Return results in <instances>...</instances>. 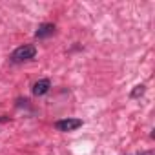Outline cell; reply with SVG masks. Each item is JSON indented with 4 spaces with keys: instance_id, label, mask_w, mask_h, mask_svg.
<instances>
[{
    "instance_id": "6da1fadb",
    "label": "cell",
    "mask_w": 155,
    "mask_h": 155,
    "mask_svg": "<svg viewBox=\"0 0 155 155\" xmlns=\"http://www.w3.org/2000/svg\"><path fill=\"white\" fill-rule=\"evenodd\" d=\"M35 55H37V48H35L33 44H24V46L17 48V49L11 53V62L20 64V62H26V60L35 58Z\"/></svg>"
},
{
    "instance_id": "7a4b0ae2",
    "label": "cell",
    "mask_w": 155,
    "mask_h": 155,
    "mask_svg": "<svg viewBox=\"0 0 155 155\" xmlns=\"http://www.w3.org/2000/svg\"><path fill=\"white\" fill-rule=\"evenodd\" d=\"M81 126H82V120H81V119H73V117H69V119H60V120L55 122V128H57L58 131H75V130H79Z\"/></svg>"
},
{
    "instance_id": "3957f363",
    "label": "cell",
    "mask_w": 155,
    "mask_h": 155,
    "mask_svg": "<svg viewBox=\"0 0 155 155\" xmlns=\"http://www.w3.org/2000/svg\"><path fill=\"white\" fill-rule=\"evenodd\" d=\"M49 88H51V81L49 79H40V81H37L33 84V95L42 97V95H46L49 91Z\"/></svg>"
},
{
    "instance_id": "277c9868",
    "label": "cell",
    "mask_w": 155,
    "mask_h": 155,
    "mask_svg": "<svg viewBox=\"0 0 155 155\" xmlns=\"http://www.w3.org/2000/svg\"><path fill=\"white\" fill-rule=\"evenodd\" d=\"M53 33H55V26L51 22H46V24H40L38 26V29L35 31V37L37 38H46V37H49Z\"/></svg>"
},
{
    "instance_id": "5b68a950",
    "label": "cell",
    "mask_w": 155,
    "mask_h": 155,
    "mask_svg": "<svg viewBox=\"0 0 155 155\" xmlns=\"http://www.w3.org/2000/svg\"><path fill=\"white\" fill-rule=\"evenodd\" d=\"M144 84H139V86H135L133 88V91H131V99H137V97H140L142 93H144Z\"/></svg>"
},
{
    "instance_id": "8992f818",
    "label": "cell",
    "mask_w": 155,
    "mask_h": 155,
    "mask_svg": "<svg viewBox=\"0 0 155 155\" xmlns=\"http://www.w3.org/2000/svg\"><path fill=\"white\" fill-rule=\"evenodd\" d=\"M8 120V117H0V122H6Z\"/></svg>"
}]
</instances>
